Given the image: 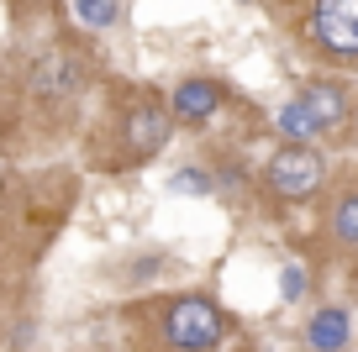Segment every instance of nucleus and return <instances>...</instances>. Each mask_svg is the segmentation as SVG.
<instances>
[{
    "instance_id": "obj_1",
    "label": "nucleus",
    "mask_w": 358,
    "mask_h": 352,
    "mask_svg": "<svg viewBox=\"0 0 358 352\" xmlns=\"http://www.w3.org/2000/svg\"><path fill=\"white\" fill-rule=\"evenodd\" d=\"M164 337L174 352H211L227 337V316L211 295H179L164 316Z\"/></svg>"
},
{
    "instance_id": "obj_2",
    "label": "nucleus",
    "mask_w": 358,
    "mask_h": 352,
    "mask_svg": "<svg viewBox=\"0 0 358 352\" xmlns=\"http://www.w3.org/2000/svg\"><path fill=\"white\" fill-rule=\"evenodd\" d=\"M306 37L327 58H358V0H311Z\"/></svg>"
},
{
    "instance_id": "obj_3",
    "label": "nucleus",
    "mask_w": 358,
    "mask_h": 352,
    "mask_svg": "<svg viewBox=\"0 0 358 352\" xmlns=\"http://www.w3.org/2000/svg\"><path fill=\"white\" fill-rule=\"evenodd\" d=\"M322 174H327V163H322V158H316L306 142H290L285 153L268 158V168H264L268 189H274L280 200H306V195H316Z\"/></svg>"
},
{
    "instance_id": "obj_4",
    "label": "nucleus",
    "mask_w": 358,
    "mask_h": 352,
    "mask_svg": "<svg viewBox=\"0 0 358 352\" xmlns=\"http://www.w3.org/2000/svg\"><path fill=\"white\" fill-rule=\"evenodd\" d=\"M27 89H32L37 100H74L79 89H85V64H79L74 53H43L32 64V74H27Z\"/></svg>"
},
{
    "instance_id": "obj_5",
    "label": "nucleus",
    "mask_w": 358,
    "mask_h": 352,
    "mask_svg": "<svg viewBox=\"0 0 358 352\" xmlns=\"http://www.w3.org/2000/svg\"><path fill=\"white\" fill-rule=\"evenodd\" d=\"M122 142H127V158H153L158 147L169 142V116L153 105V100H143V105H132V116H127V126H122Z\"/></svg>"
},
{
    "instance_id": "obj_6",
    "label": "nucleus",
    "mask_w": 358,
    "mask_h": 352,
    "mask_svg": "<svg viewBox=\"0 0 358 352\" xmlns=\"http://www.w3.org/2000/svg\"><path fill=\"white\" fill-rule=\"evenodd\" d=\"M222 100H227V89L216 85V79H185V85L174 89V116L190 122V126H201V122H211L216 110H222Z\"/></svg>"
},
{
    "instance_id": "obj_7",
    "label": "nucleus",
    "mask_w": 358,
    "mask_h": 352,
    "mask_svg": "<svg viewBox=\"0 0 358 352\" xmlns=\"http://www.w3.org/2000/svg\"><path fill=\"white\" fill-rule=\"evenodd\" d=\"M348 337H353V321H348L343 305H316L311 321H306V347L311 352H343Z\"/></svg>"
},
{
    "instance_id": "obj_8",
    "label": "nucleus",
    "mask_w": 358,
    "mask_h": 352,
    "mask_svg": "<svg viewBox=\"0 0 358 352\" xmlns=\"http://www.w3.org/2000/svg\"><path fill=\"white\" fill-rule=\"evenodd\" d=\"M301 100L311 105V116H316V126H322V132H332V126L348 122V95H343V85H322V79H316V85L301 89Z\"/></svg>"
},
{
    "instance_id": "obj_9",
    "label": "nucleus",
    "mask_w": 358,
    "mask_h": 352,
    "mask_svg": "<svg viewBox=\"0 0 358 352\" xmlns=\"http://www.w3.org/2000/svg\"><path fill=\"white\" fill-rule=\"evenodd\" d=\"M274 122H280L285 142H311V137L322 132V126H316V116H311V105H306L301 95H295V100H285V105H280V116H274Z\"/></svg>"
},
{
    "instance_id": "obj_10",
    "label": "nucleus",
    "mask_w": 358,
    "mask_h": 352,
    "mask_svg": "<svg viewBox=\"0 0 358 352\" xmlns=\"http://www.w3.org/2000/svg\"><path fill=\"white\" fill-rule=\"evenodd\" d=\"M74 16L95 32H106V27L122 22V0H74Z\"/></svg>"
},
{
    "instance_id": "obj_11",
    "label": "nucleus",
    "mask_w": 358,
    "mask_h": 352,
    "mask_svg": "<svg viewBox=\"0 0 358 352\" xmlns=\"http://www.w3.org/2000/svg\"><path fill=\"white\" fill-rule=\"evenodd\" d=\"M332 237H337V242H348V247H358V189L337 200V210H332Z\"/></svg>"
},
{
    "instance_id": "obj_12",
    "label": "nucleus",
    "mask_w": 358,
    "mask_h": 352,
    "mask_svg": "<svg viewBox=\"0 0 358 352\" xmlns=\"http://www.w3.org/2000/svg\"><path fill=\"white\" fill-rule=\"evenodd\" d=\"M169 189H174V195H211L216 174H211V168H179V174L169 179Z\"/></svg>"
},
{
    "instance_id": "obj_13",
    "label": "nucleus",
    "mask_w": 358,
    "mask_h": 352,
    "mask_svg": "<svg viewBox=\"0 0 358 352\" xmlns=\"http://www.w3.org/2000/svg\"><path fill=\"white\" fill-rule=\"evenodd\" d=\"M280 295H285V305L306 295V268H301V263H285V268H280Z\"/></svg>"
},
{
    "instance_id": "obj_14",
    "label": "nucleus",
    "mask_w": 358,
    "mask_h": 352,
    "mask_svg": "<svg viewBox=\"0 0 358 352\" xmlns=\"http://www.w3.org/2000/svg\"><path fill=\"white\" fill-rule=\"evenodd\" d=\"M264 352H274V347H264Z\"/></svg>"
}]
</instances>
